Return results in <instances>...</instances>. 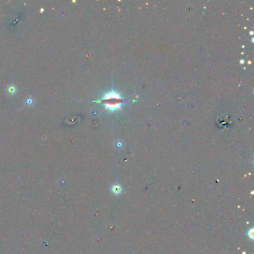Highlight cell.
<instances>
[{
	"mask_svg": "<svg viewBox=\"0 0 254 254\" xmlns=\"http://www.w3.org/2000/svg\"><path fill=\"white\" fill-rule=\"evenodd\" d=\"M8 91H9L10 92H11V93H14V92H15V88H14V87H11L9 88V89H8Z\"/></svg>",
	"mask_w": 254,
	"mask_h": 254,
	"instance_id": "3957f363",
	"label": "cell"
},
{
	"mask_svg": "<svg viewBox=\"0 0 254 254\" xmlns=\"http://www.w3.org/2000/svg\"><path fill=\"white\" fill-rule=\"evenodd\" d=\"M125 101H126L115 91L106 93L101 100V103L105 105V109L108 110L109 111H115L116 110L121 109V106Z\"/></svg>",
	"mask_w": 254,
	"mask_h": 254,
	"instance_id": "6da1fadb",
	"label": "cell"
},
{
	"mask_svg": "<svg viewBox=\"0 0 254 254\" xmlns=\"http://www.w3.org/2000/svg\"><path fill=\"white\" fill-rule=\"evenodd\" d=\"M113 191L114 193L117 194V193H118V192H120L121 188L119 187L118 185H115V186H113Z\"/></svg>",
	"mask_w": 254,
	"mask_h": 254,
	"instance_id": "7a4b0ae2",
	"label": "cell"
}]
</instances>
